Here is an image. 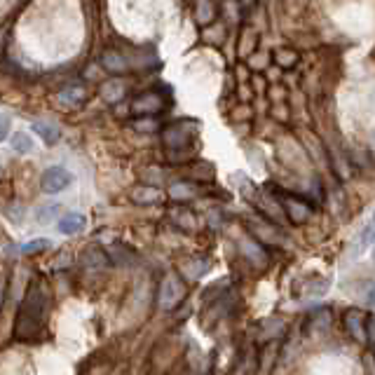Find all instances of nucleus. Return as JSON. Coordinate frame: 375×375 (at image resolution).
<instances>
[{
	"mask_svg": "<svg viewBox=\"0 0 375 375\" xmlns=\"http://www.w3.org/2000/svg\"><path fill=\"white\" fill-rule=\"evenodd\" d=\"M101 68L108 70L110 75H124L129 70V64H127V59H124L122 52L106 50L104 55H101Z\"/></svg>",
	"mask_w": 375,
	"mask_h": 375,
	"instance_id": "obj_6",
	"label": "nucleus"
},
{
	"mask_svg": "<svg viewBox=\"0 0 375 375\" xmlns=\"http://www.w3.org/2000/svg\"><path fill=\"white\" fill-rule=\"evenodd\" d=\"M43 249H50V242H47V240L28 242V244H23L19 251H21V253H35V251H43Z\"/></svg>",
	"mask_w": 375,
	"mask_h": 375,
	"instance_id": "obj_17",
	"label": "nucleus"
},
{
	"mask_svg": "<svg viewBox=\"0 0 375 375\" xmlns=\"http://www.w3.org/2000/svg\"><path fill=\"white\" fill-rule=\"evenodd\" d=\"M85 99H87V89L80 87V85L66 87V89H61V92H59V104L68 106V108H75V106H80Z\"/></svg>",
	"mask_w": 375,
	"mask_h": 375,
	"instance_id": "obj_8",
	"label": "nucleus"
},
{
	"mask_svg": "<svg viewBox=\"0 0 375 375\" xmlns=\"http://www.w3.org/2000/svg\"><path fill=\"white\" fill-rule=\"evenodd\" d=\"M169 193L174 200H190L195 195V188L190 183H176V186H171Z\"/></svg>",
	"mask_w": 375,
	"mask_h": 375,
	"instance_id": "obj_16",
	"label": "nucleus"
},
{
	"mask_svg": "<svg viewBox=\"0 0 375 375\" xmlns=\"http://www.w3.org/2000/svg\"><path fill=\"white\" fill-rule=\"evenodd\" d=\"M242 251H244V256H247V258L251 260L253 265L265 267V263H267V256H265V251H263V249H260L256 242H251V240H244V242H242Z\"/></svg>",
	"mask_w": 375,
	"mask_h": 375,
	"instance_id": "obj_13",
	"label": "nucleus"
},
{
	"mask_svg": "<svg viewBox=\"0 0 375 375\" xmlns=\"http://www.w3.org/2000/svg\"><path fill=\"white\" fill-rule=\"evenodd\" d=\"M190 139H193V124H190V122L171 124V127L164 129V134H162L164 146H169V148H183V146H188Z\"/></svg>",
	"mask_w": 375,
	"mask_h": 375,
	"instance_id": "obj_4",
	"label": "nucleus"
},
{
	"mask_svg": "<svg viewBox=\"0 0 375 375\" xmlns=\"http://www.w3.org/2000/svg\"><path fill=\"white\" fill-rule=\"evenodd\" d=\"M10 134V120L5 115H0V141H5Z\"/></svg>",
	"mask_w": 375,
	"mask_h": 375,
	"instance_id": "obj_22",
	"label": "nucleus"
},
{
	"mask_svg": "<svg viewBox=\"0 0 375 375\" xmlns=\"http://www.w3.org/2000/svg\"><path fill=\"white\" fill-rule=\"evenodd\" d=\"M124 94H127V87H124L122 80H108L104 87H101V97L108 101V104H117Z\"/></svg>",
	"mask_w": 375,
	"mask_h": 375,
	"instance_id": "obj_12",
	"label": "nucleus"
},
{
	"mask_svg": "<svg viewBox=\"0 0 375 375\" xmlns=\"http://www.w3.org/2000/svg\"><path fill=\"white\" fill-rule=\"evenodd\" d=\"M373 242H375V213L364 223V228L359 230V235H356L354 247H352V253H354V256L364 253Z\"/></svg>",
	"mask_w": 375,
	"mask_h": 375,
	"instance_id": "obj_7",
	"label": "nucleus"
},
{
	"mask_svg": "<svg viewBox=\"0 0 375 375\" xmlns=\"http://www.w3.org/2000/svg\"><path fill=\"white\" fill-rule=\"evenodd\" d=\"M132 198H134L136 204H155V202L162 200V193H160L157 188L144 186V188H136Z\"/></svg>",
	"mask_w": 375,
	"mask_h": 375,
	"instance_id": "obj_14",
	"label": "nucleus"
},
{
	"mask_svg": "<svg viewBox=\"0 0 375 375\" xmlns=\"http://www.w3.org/2000/svg\"><path fill=\"white\" fill-rule=\"evenodd\" d=\"M213 15V10H211V5L206 3V0H202L200 3V10H198V19H200V23H206L209 21V17Z\"/></svg>",
	"mask_w": 375,
	"mask_h": 375,
	"instance_id": "obj_18",
	"label": "nucleus"
},
{
	"mask_svg": "<svg viewBox=\"0 0 375 375\" xmlns=\"http://www.w3.org/2000/svg\"><path fill=\"white\" fill-rule=\"evenodd\" d=\"M134 127L139 129V132H155V127H157V124H155V122L151 120V117H148V120H144V122L136 120V122H134Z\"/></svg>",
	"mask_w": 375,
	"mask_h": 375,
	"instance_id": "obj_20",
	"label": "nucleus"
},
{
	"mask_svg": "<svg viewBox=\"0 0 375 375\" xmlns=\"http://www.w3.org/2000/svg\"><path fill=\"white\" fill-rule=\"evenodd\" d=\"M345 326H347L349 336L356 343H366V314L361 309H347L345 312Z\"/></svg>",
	"mask_w": 375,
	"mask_h": 375,
	"instance_id": "obj_5",
	"label": "nucleus"
},
{
	"mask_svg": "<svg viewBox=\"0 0 375 375\" xmlns=\"http://www.w3.org/2000/svg\"><path fill=\"white\" fill-rule=\"evenodd\" d=\"M183 296H186V287H183V282L178 279L176 275H166L162 287H160V307L164 309V312H169V309H174L178 302L183 300Z\"/></svg>",
	"mask_w": 375,
	"mask_h": 375,
	"instance_id": "obj_2",
	"label": "nucleus"
},
{
	"mask_svg": "<svg viewBox=\"0 0 375 375\" xmlns=\"http://www.w3.org/2000/svg\"><path fill=\"white\" fill-rule=\"evenodd\" d=\"M70 183H73V174H70L68 169H64V166H50V169H45L43 176H40V188H43V193L47 195L61 193Z\"/></svg>",
	"mask_w": 375,
	"mask_h": 375,
	"instance_id": "obj_1",
	"label": "nucleus"
},
{
	"mask_svg": "<svg viewBox=\"0 0 375 375\" xmlns=\"http://www.w3.org/2000/svg\"><path fill=\"white\" fill-rule=\"evenodd\" d=\"M373 260H375V249H373Z\"/></svg>",
	"mask_w": 375,
	"mask_h": 375,
	"instance_id": "obj_24",
	"label": "nucleus"
},
{
	"mask_svg": "<svg viewBox=\"0 0 375 375\" xmlns=\"http://www.w3.org/2000/svg\"><path fill=\"white\" fill-rule=\"evenodd\" d=\"M85 216L82 213H66V216H61V221H59V232H64V235H75V232H80L85 228Z\"/></svg>",
	"mask_w": 375,
	"mask_h": 375,
	"instance_id": "obj_11",
	"label": "nucleus"
},
{
	"mask_svg": "<svg viewBox=\"0 0 375 375\" xmlns=\"http://www.w3.org/2000/svg\"><path fill=\"white\" fill-rule=\"evenodd\" d=\"M284 209H287L289 218L294 223H305L309 218V206L305 204V202L296 200V198H287L284 200Z\"/></svg>",
	"mask_w": 375,
	"mask_h": 375,
	"instance_id": "obj_9",
	"label": "nucleus"
},
{
	"mask_svg": "<svg viewBox=\"0 0 375 375\" xmlns=\"http://www.w3.org/2000/svg\"><path fill=\"white\" fill-rule=\"evenodd\" d=\"M12 148H15L17 153H31L33 151V139L28 134H23V132H19V134H15L12 136Z\"/></svg>",
	"mask_w": 375,
	"mask_h": 375,
	"instance_id": "obj_15",
	"label": "nucleus"
},
{
	"mask_svg": "<svg viewBox=\"0 0 375 375\" xmlns=\"http://www.w3.org/2000/svg\"><path fill=\"white\" fill-rule=\"evenodd\" d=\"M366 343H371L375 347V314L366 317Z\"/></svg>",
	"mask_w": 375,
	"mask_h": 375,
	"instance_id": "obj_19",
	"label": "nucleus"
},
{
	"mask_svg": "<svg viewBox=\"0 0 375 375\" xmlns=\"http://www.w3.org/2000/svg\"><path fill=\"white\" fill-rule=\"evenodd\" d=\"M0 174H3V166H0Z\"/></svg>",
	"mask_w": 375,
	"mask_h": 375,
	"instance_id": "obj_25",
	"label": "nucleus"
},
{
	"mask_svg": "<svg viewBox=\"0 0 375 375\" xmlns=\"http://www.w3.org/2000/svg\"><path fill=\"white\" fill-rule=\"evenodd\" d=\"M162 110H164V99L160 97L157 92H144L141 97H136L132 104V113L139 117H153Z\"/></svg>",
	"mask_w": 375,
	"mask_h": 375,
	"instance_id": "obj_3",
	"label": "nucleus"
},
{
	"mask_svg": "<svg viewBox=\"0 0 375 375\" xmlns=\"http://www.w3.org/2000/svg\"><path fill=\"white\" fill-rule=\"evenodd\" d=\"M3 300H5V275L0 272V305H3Z\"/></svg>",
	"mask_w": 375,
	"mask_h": 375,
	"instance_id": "obj_23",
	"label": "nucleus"
},
{
	"mask_svg": "<svg viewBox=\"0 0 375 375\" xmlns=\"http://www.w3.org/2000/svg\"><path fill=\"white\" fill-rule=\"evenodd\" d=\"M364 300H366V305H368V307H373V309H375V282H373V284H368V289H366V294H364Z\"/></svg>",
	"mask_w": 375,
	"mask_h": 375,
	"instance_id": "obj_21",
	"label": "nucleus"
},
{
	"mask_svg": "<svg viewBox=\"0 0 375 375\" xmlns=\"http://www.w3.org/2000/svg\"><path fill=\"white\" fill-rule=\"evenodd\" d=\"M33 132L45 141L47 146H55L59 139H61V132H59L57 124L52 122H33Z\"/></svg>",
	"mask_w": 375,
	"mask_h": 375,
	"instance_id": "obj_10",
	"label": "nucleus"
}]
</instances>
